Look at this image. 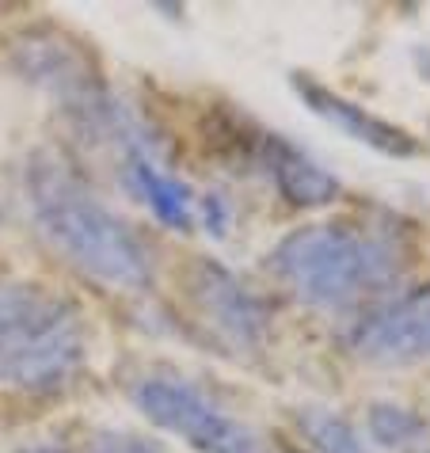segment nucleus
Listing matches in <instances>:
<instances>
[{"mask_svg": "<svg viewBox=\"0 0 430 453\" xmlns=\"http://www.w3.org/2000/svg\"><path fill=\"white\" fill-rule=\"evenodd\" d=\"M23 191H27L35 229L65 263L99 286L126 289V294L149 289L153 263L142 236L84 183V175L65 157L35 149L23 172Z\"/></svg>", "mask_w": 430, "mask_h": 453, "instance_id": "nucleus-1", "label": "nucleus"}, {"mask_svg": "<svg viewBox=\"0 0 430 453\" xmlns=\"http://www.w3.org/2000/svg\"><path fill=\"white\" fill-rule=\"evenodd\" d=\"M411 251L392 229L312 221L278 241L267 267L312 309L343 312L381 294L408 271Z\"/></svg>", "mask_w": 430, "mask_h": 453, "instance_id": "nucleus-2", "label": "nucleus"}, {"mask_svg": "<svg viewBox=\"0 0 430 453\" xmlns=\"http://www.w3.org/2000/svg\"><path fill=\"white\" fill-rule=\"evenodd\" d=\"M84 358L88 328L73 301L31 282H0V385L61 393Z\"/></svg>", "mask_w": 430, "mask_h": 453, "instance_id": "nucleus-3", "label": "nucleus"}, {"mask_svg": "<svg viewBox=\"0 0 430 453\" xmlns=\"http://www.w3.org/2000/svg\"><path fill=\"white\" fill-rule=\"evenodd\" d=\"M134 408L198 453H267V442L180 373L153 370L130 385Z\"/></svg>", "mask_w": 430, "mask_h": 453, "instance_id": "nucleus-4", "label": "nucleus"}, {"mask_svg": "<svg viewBox=\"0 0 430 453\" xmlns=\"http://www.w3.org/2000/svg\"><path fill=\"white\" fill-rule=\"evenodd\" d=\"M350 350L381 366L430 362V286L385 301L350 328Z\"/></svg>", "mask_w": 430, "mask_h": 453, "instance_id": "nucleus-5", "label": "nucleus"}, {"mask_svg": "<svg viewBox=\"0 0 430 453\" xmlns=\"http://www.w3.org/2000/svg\"><path fill=\"white\" fill-rule=\"evenodd\" d=\"M191 301L213 328L225 335V343L256 350L271 335L267 305L236 279L218 259H198L191 267Z\"/></svg>", "mask_w": 430, "mask_h": 453, "instance_id": "nucleus-6", "label": "nucleus"}, {"mask_svg": "<svg viewBox=\"0 0 430 453\" xmlns=\"http://www.w3.org/2000/svg\"><path fill=\"white\" fill-rule=\"evenodd\" d=\"M289 84H294L297 99L312 111L316 119H324L327 126H335V130L347 134L350 142L373 149V153H381L388 160H415V157L423 153L419 137L408 134L403 126H396V122H388L381 115H373V111L358 107L354 99L332 92V88H324L320 81L305 77V73H294Z\"/></svg>", "mask_w": 430, "mask_h": 453, "instance_id": "nucleus-7", "label": "nucleus"}, {"mask_svg": "<svg viewBox=\"0 0 430 453\" xmlns=\"http://www.w3.org/2000/svg\"><path fill=\"white\" fill-rule=\"evenodd\" d=\"M263 165H267L278 195L286 198L294 210H324L339 198V180L324 165H316L309 153H301L294 142L286 137H263L259 149Z\"/></svg>", "mask_w": 430, "mask_h": 453, "instance_id": "nucleus-8", "label": "nucleus"}, {"mask_svg": "<svg viewBox=\"0 0 430 453\" xmlns=\"http://www.w3.org/2000/svg\"><path fill=\"white\" fill-rule=\"evenodd\" d=\"M126 160V187L134 191V198L142 203L153 218L164 225V229H180L187 233L195 225V191L183 180L160 165V157L153 153H130Z\"/></svg>", "mask_w": 430, "mask_h": 453, "instance_id": "nucleus-9", "label": "nucleus"}, {"mask_svg": "<svg viewBox=\"0 0 430 453\" xmlns=\"http://www.w3.org/2000/svg\"><path fill=\"white\" fill-rule=\"evenodd\" d=\"M294 419L301 426V438H309V446L316 453H365L362 434L332 408H297Z\"/></svg>", "mask_w": 430, "mask_h": 453, "instance_id": "nucleus-10", "label": "nucleus"}, {"mask_svg": "<svg viewBox=\"0 0 430 453\" xmlns=\"http://www.w3.org/2000/svg\"><path fill=\"white\" fill-rule=\"evenodd\" d=\"M365 419H370V438L385 449H411L426 438V423L400 404H373Z\"/></svg>", "mask_w": 430, "mask_h": 453, "instance_id": "nucleus-11", "label": "nucleus"}, {"mask_svg": "<svg viewBox=\"0 0 430 453\" xmlns=\"http://www.w3.org/2000/svg\"><path fill=\"white\" fill-rule=\"evenodd\" d=\"M88 453H164V449L153 438H145L137 431H99L88 442Z\"/></svg>", "mask_w": 430, "mask_h": 453, "instance_id": "nucleus-12", "label": "nucleus"}, {"mask_svg": "<svg viewBox=\"0 0 430 453\" xmlns=\"http://www.w3.org/2000/svg\"><path fill=\"white\" fill-rule=\"evenodd\" d=\"M411 58H415V73H419V77L430 84V50H423V46H419Z\"/></svg>", "mask_w": 430, "mask_h": 453, "instance_id": "nucleus-13", "label": "nucleus"}, {"mask_svg": "<svg viewBox=\"0 0 430 453\" xmlns=\"http://www.w3.org/2000/svg\"><path fill=\"white\" fill-rule=\"evenodd\" d=\"M16 453H69V449H61V446H54V442H35V446H23V449H16Z\"/></svg>", "mask_w": 430, "mask_h": 453, "instance_id": "nucleus-14", "label": "nucleus"}, {"mask_svg": "<svg viewBox=\"0 0 430 453\" xmlns=\"http://www.w3.org/2000/svg\"><path fill=\"white\" fill-rule=\"evenodd\" d=\"M282 453H294V449H289V446H282Z\"/></svg>", "mask_w": 430, "mask_h": 453, "instance_id": "nucleus-15", "label": "nucleus"}]
</instances>
